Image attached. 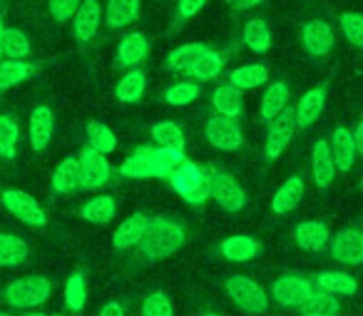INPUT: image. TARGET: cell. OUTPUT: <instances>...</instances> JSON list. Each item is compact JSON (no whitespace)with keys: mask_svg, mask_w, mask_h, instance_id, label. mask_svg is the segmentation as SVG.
<instances>
[{"mask_svg":"<svg viewBox=\"0 0 363 316\" xmlns=\"http://www.w3.org/2000/svg\"><path fill=\"white\" fill-rule=\"evenodd\" d=\"M85 301H87L85 274H82V271H75L65 284V304H67V309H72V311H82L85 309Z\"/></svg>","mask_w":363,"mask_h":316,"instance_id":"obj_43","label":"cell"},{"mask_svg":"<svg viewBox=\"0 0 363 316\" xmlns=\"http://www.w3.org/2000/svg\"><path fill=\"white\" fill-rule=\"evenodd\" d=\"M267 80H269L267 65H259V62L242 65L237 70H232V75H229V85H234L237 90H254V87L264 85Z\"/></svg>","mask_w":363,"mask_h":316,"instance_id":"obj_32","label":"cell"},{"mask_svg":"<svg viewBox=\"0 0 363 316\" xmlns=\"http://www.w3.org/2000/svg\"><path fill=\"white\" fill-rule=\"evenodd\" d=\"M87 147L102 152V155H110L117 150V135L105 125V122H87Z\"/></svg>","mask_w":363,"mask_h":316,"instance_id":"obj_36","label":"cell"},{"mask_svg":"<svg viewBox=\"0 0 363 316\" xmlns=\"http://www.w3.org/2000/svg\"><path fill=\"white\" fill-rule=\"evenodd\" d=\"M361 187H363V180H361Z\"/></svg>","mask_w":363,"mask_h":316,"instance_id":"obj_57","label":"cell"},{"mask_svg":"<svg viewBox=\"0 0 363 316\" xmlns=\"http://www.w3.org/2000/svg\"><path fill=\"white\" fill-rule=\"evenodd\" d=\"M242 36H244V45L252 53H257V55H262V53H267L269 48H272V31H269L264 18H252V21H247Z\"/></svg>","mask_w":363,"mask_h":316,"instance_id":"obj_29","label":"cell"},{"mask_svg":"<svg viewBox=\"0 0 363 316\" xmlns=\"http://www.w3.org/2000/svg\"><path fill=\"white\" fill-rule=\"evenodd\" d=\"M150 55V40L142 33H130L117 45V62L125 67H137Z\"/></svg>","mask_w":363,"mask_h":316,"instance_id":"obj_21","label":"cell"},{"mask_svg":"<svg viewBox=\"0 0 363 316\" xmlns=\"http://www.w3.org/2000/svg\"><path fill=\"white\" fill-rule=\"evenodd\" d=\"M199 97V85L192 80H182V82H174L172 87H167L164 92V102L167 105H189Z\"/></svg>","mask_w":363,"mask_h":316,"instance_id":"obj_44","label":"cell"},{"mask_svg":"<svg viewBox=\"0 0 363 316\" xmlns=\"http://www.w3.org/2000/svg\"><path fill=\"white\" fill-rule=\"evenodd\" d=\"M209 197L227 212H242L247 205V192L222 170H209Z\"/></svg>","mask_w":363,"mask_h":316,"instance_id":"obj_5","label":"cell"},{"mask_svg":"<svg viewBox=\"0 0 363 316\" xmlns=\"http://www.w3.org/2000/svg\"><path fill=\"white\" fill-rule=\"evenodd\" d=\"M26 316H45V314H40V311H30V314H26Z\"/></svg>","mask_w":363,"mask_h":316,"instance_id":"obj_53","label":"cell"},{"mask_svg":"<svg viewBox=\"0 0 363 316\" xmlns=\"http://www.w3.org/2000/svg\"><path fill=\"white\" fill-rule=\"evenodd\" d=\"M207 50V45L202 43H184V45L174 48V50L167 55V70L172 72H189V67L199 60V55Z\"/></svg>","mask_w":363,"mask_h":316,"instance_id":"obj_30","label":"cell"},{"mask_svg":"<svg viewBox=\"0 0 363 316\" xmlns=\"http://www.w3.org/2000/svg\"><path fill=\"white\" fill-rule=\"evenodd\" d=\"M152 140L157 142L160 147H169V150H184V132L179 130V125L174 122L164 120V122H157L152 127Z\"/></svg>","mask_w":363,"mask_h":316,"instance_id":"obj_40","label":"cell"},{"mask_svg":"<svg viewBox=\"0 0 363 316\" xmlns=\"http://www.w3.org/2000/svg\"><path fill=\"white\" fill-rule=\"evenodd\" d=\"M311 172H313V182L316 187L326 190L333 182V175H336V165H333L331 157V147H328L326 140H316L311 150Z\"/></svg>","mask_w":363,"mask_h":316,"instance_id":"obj_17","label":"cell"},{"mask_svg":"<svg viewBox=\"0 0 363 316\" xmlns=\"http://www.w3.org/2000/svg\"><path fill=\"white\" fill-rule=\"evenodd\" d=\"M326 85H318L306 90L298 97V105L294 107V115H296V127L298 130H308L313 122L321 117L323 107H326Z\"/></svg>","mask_w":363,"mask_h":316,"instance_id":"obj_13","label":"cell"},{"mask_svg":"<svg viewBox=\"0 0 363 316\" xmlns=\"http://www.w3.org/2000/svg\"><path fill=\"white\" fill-rule=\"evenodd\" d=\"M100 316H127L125 309H122V304H117V301H110V304L102 306Z\"/></svg>","mask_w":363,"mask_h":316,"instance_id":"obj_49","label":"cell"},{"mask_svg":"<svg viewBox=\"0 0 363 316\" xmlns=\"http://www.w3.org/2000/svg\"><path fill=\"white\" fill-rule=\"evenodd\" d=\"M18 140H21V127L13 117L0 115V157L13 160L18 150Z\"/></svg>","mask_w":363,"mask_h":316,"instance_id":"obj_42","label":"cell"},{"mask_svg":"<svg viewBox=\"0 0 363 316\" xmlns=\"http://www.w3.org/2000/svg\"><path fill=\"white\" fill-rule=\"evenodd\" d=\"M82 187V175H80V160L77 157H65L57 165V170L52 172V190L57 195H70V192Z\"/></svg>","mask_w":363,"mask_h":316,"instance_id":"obj_23","label":"cell"},{"mask_svg":"<svg viewBox=\"0 0 363 316\" xmlns=\"http://www.w3.org/2000/svg\"><path fill=\"white\" fill-rule=\"evenodd\" d=\"M212 102H214V110H217L219 115L232 117V120H237L244 110L242 90H237L234 85H219L217 90L212 92Z\"/></svg>","mask_w":363,"mask_h":316,"instance_id":"obj_25","label":"cell"},{"mask_svg":"<svg viewBox=\"0 0 363 316\" xmlns=\"http://www.w3.org/2000/svg\"><path fill=\"white\" fill-rule=\"evenodd\" d=\"M229 3H234V0H229Z\"/></svg>","mask_w":363,"mask_h":316,"instance_id":"obj_58","label":"cell"},{"mask_svg":"<svg viewBox=\"0 0 363 316\" xmlns=\"http://www.w3.org/2000/svg\"><path fill=\"white\" fill-rule=\"evenodd\" d=\"M222 254L227 256L229 261H252L254 256L262 251L259 241L254 236H247V234H234V236H227L222 241Z\"/></svg>","mask_w":363,"mask_h":316,"instance_id":"obj_24","label":"cell"},{"mask_svg":"<svg viewBox=\"0 0 363 316\" xmlns=\"http://www.w3.org/2000/svg\"><path fill=\"white\" fill-rule=\"evenodd\" d=\"M82 219H87L90 224H107L110 219H115L117 214V202L110 195H100L95 200L85 202L80 209Z\"/></svg>","mask_w":363,"mask_h":316,"instance_id":"obj_27","label":"cell"},{"mask_svg":"<svg viewBox=\"0 0 363 316\" xmlns=\"http://www.w3.org/2000/svg\"><path fill=\"white\" fill-rule=\"evenodd\" d=\"M301 311H303L306 316H311V314L338 316V311H341V304H338L336 296L328 294V291L313 289V291H311V296H308V299L301 304Z\"/></svg>","mask_w":363,"mask_h":316,"instance_id":"obj_39","label":"cell"},{"mask_svg":"<svg viewBox=\"0 0 363 316\" xmlns=\"http://www.w3.org/2000/svg\"><path fill=\"white\" fill-rule=\"evenodd\" d=\"M80 175H82V187L85 190H100L110 182L112 167L107 162V155L92 150V147H82L80 150Z\"/></svg>","mask_w":363,"mask_h":316,"instance_id":"obj_8","label":"cell"},{"mask_svg":"<svg viewBox=\"0 0 363 316\" xmlns=\"http://www.w3.org/2000/svg\"><path fill=\"white\" fill-rule=\"evenodd\" d=\"M298 40H301V48L306 55L321 58L333 50V45H336V33H333V28L328 26L326 21H308L306 26L301 28V38H298Z\"/></svg>","mask_w":363,"mask_h":316,"instance_id":"obj_11","label":"cell"},{"mask_svg":"<svg viewBox=\"0 0 363 316\" xmlns=\"http://www.w3.org/2000/svg\"><path fill=\"white\" fill-rule=\"evenodd\" d=\"M222 70H224V58H222V53H217V50H204L202 55H199V60L194 62L192 67H189V75H194L197 80H202V82H207V80H214L217 75H222Z\"/></svg>","mask_w":363,"mask_h":316,"instance_id":"obj_37","label":"cell"},{"mask_svg":"<svg viewBox=\"0 0 363 316\" xmlns=\"http://www.w3.org/2000/svg\"><path fill=\"white\" fill-rule=\"evenodd\" d=\"M52 127H55V120H52V110H50V107L40 105V107H35V110L30 112V127H28V132H30L33 150L43 152L48 145H50Z\"/></svg>","mask_w":363,"mask_h":316,"instance_id":"obj_18","label":"cell"},{"mask_svg":"<svg viewBox=\"0 0 363 316\" xmlns=\"http://www.w3.org/2000/svg\"><path fill=\"white\" fill-rule=\"evenodd\" d=\"M227 294H229V299L242 311H247V314H264V311L269 309L267 291H264L252 276H244V274L229 276Z\"/></svg>","mask_w":363,"mask_h":316,"instance_id":"obj_4","label":"cell"},{"mask_svg":"<svg viewBox=\"0 0 363 316\" xmlns=\"http://www.w3.org/2000/svg\"><path fill=\"white\" fill-rule=\"evenodd\" d=\"M30 40L23 31L18 28H6L3 33V55H8L11 60H23V58L30 55Z\"/></svg>","mask_w":363,"mask_h":316,"instance_id":"obj_41","label":"cell"},{"mask_svg":"<svg viewBox=\"0 0 363 316\" xmlns=\"http://www.w3.org/2000/svg\"><path fill=\"white\" fill-rule=\"evenodd\" d=\"M316 286L301 274H281L272 284V299H277L286 309H301L303 301L311 296Z\"/></svg>","mask_w":363,"mask_h":316,"instance_id":"obj_6","label":"cell"},{"mask_svg":"<svg viewBox=\"0 0 363 316\" xmlns=\"http://www.w3.org/2000/svg\"><path fill=\"white\" fill-rule=\"evenodd\" d=\"M28 259V244L16 234H0V266H18Z\"/></svg>","mask_w":363,"mask_h":316,"instance_id":"obj_38","label":"cell"},{"mask_svg":"<svg viewBox=\"0 0 363 316\" xmlns=\"http://www.w3.org/2000/svg\"><path fill=\"white\" fill-rule=\"evenodd\" d=\"M120 175L125 180H147L152 175V160H150V147H137L120 167Z\"/></svg>","mask_w":363,"mask_h":316,"instance_id":"obj_33","label":"cell"},{"mask_svg":"<svg viewBox=\"0 0 363 316\" xmlns=\"http://www.w3.org/2000/svg\"><path fill=\"white\" fill-rule=\"evenodd\" d=\"M140 13V0H107V26L112 31L130 26Z\"/></svg>","mask_w":363,"mask_h":316,"instance_id":"obj_31","label":"cell"},{"mask_svg":"<svg viewBox=\"0 0 363 316\" xmlns=\"http://www.w3.org/2000/svg\"><path fill=\"white\" fill-rule=\"evenodd\" d=\"M328 147H331V157H333V165H336V170H341V172L351 170L353 162H356V155H358L351 130H346V127H336V130L331 132Z\"/></svg>","mask_w":363,"mask_h":316,"instance_id":"obj_15","label":"cell"},{"mask_svg":"<svg viewBox=\"0 0 363 316\" xmlns=\"http://www.w3.org/2000/svg\"><path fill=\"white\" fill-rule=\"evenodd\" d=\"M80 3L82 0H48V11H50L55 23H67V21H72V16H75Z\"/></svg>","mask_w":363,"mask_h":316,"instance_id":"obj_47","label":"cell"},{"mask_svg":"<svg viewBox=\"0 0 363 316\" xmlns=\"http://www.w3.org/2000/svg\"><path fill=\"white\" fill-rule=\"evenodd\" d=\"M294 239L303 251H321L326 249V244L331 241V231L323 222L318 219H306L301 224H296L294 229Z\"/></svg>","mask_w":363,"mask_h":316,"instance_id":"obj_16","label":"cell"},{"mask_svg":"<svg viewBox=\"0 0 363 316\" xmlns=\"http://www.w3.org/2000/svg\"><path fill=\"white\" fill-rule=\"evenodd\" d=\"M150 160H152V175L169 177L187 157H184V150H169V147L157 145L150 147Z\"/></svg>","mask_w":363,"mask_h":316,"instance_id":"obj_26","label":"cell"},{"mask_svg":"<svg viewBox=\"0 0 363 316\" xmlns=\"http://www.w3.org/2000/svg\"><path fill=\"white\" fill-rule=\"evenodd\" d=\"M142 316H174L169 296L164 291H152L142 304Z\"/></svg>","mask_w":363,"mask_h":316,"instance_id":"obj_46","label":"cell"},{"mask_svg":"<svg viewBox=\"0 0 363 316\" xmlns=\"http://www.w3.org/2000/svg\"><path fill=\"white\" fill-rule=\"evenodd\" d=\"M289 105V85L286 82H272L262 95V117L272 122L284 107Z\"/></svg>","mask_w":363,"mask_h":316,"instance_id":"obj_34","label":"cell"},{"mask_svg":"<svg viewBox=\"0 0 363 316\" xmlns=\"http://www.w3.org/2000/svg\"><path fill=\"white\" fill-rule=\"evenodd\" d=\"M3 33H6V28H3V23H0V58H3Z\"/></svg>","mask_w":363,"mask_h":316,"instance_id":"obj_52","label":"cell"},{"mask_svg":"<svg viewBox=\"0 0 363 316\" xmlns=\"http://www.w3.org/2000/svg\"><path fill=\"white\" fill-rule=\"evenodd\" d=\"M204 316H222V314H214V311H209V314H204Z\"/></svg>","mask_w":363,"mask_h":316,"instance_id":"obj_54","label":"cell"},{"mask_svg":"<svg viewBox=\"0 0 363 316\" xmlns=\"http://www.w3.org/2000/svg\"><path fill=\"white\" fill-rule=\"evenodd\" d=\"M331 256L341 264L361 266L363 264V231L356 227H346L331 239Z\"/></svg>","mask_w":363,"mask_h":316,"instance_id":"obj_12","label":"cell"},{"mask_svg":"<svg viewBox=\"0 0 363 316\" xmlns=\"http://www.w3.org/2000/svg\"><path fill=\"white\" fill-rule=\"evenodd\" d=\"M145 90H147V75L142 70H130L117 82L115 95H117V100L125 102V105H135V102L142 100Z\"/></svg>","mask_w":363,"mask_h":316,"instance_id":"obj_28","label":"cell"},{"mask_svg":"<svg viewBox=\"0 0 363 316\" xmlns=\"http://www.w3.org/2000/svg\"><path fill=\"white\" fill-rule=\"evenodd\" d=\"M102 23V8L97 0H82L72 16V33L80 43H87L97 36Z\"/></svg>","mask_w":363,"mask_h":316,"instance_id":"obj_14","label":"cell"},{"mask_svg":"<svg viewBox=\"0 0 363 316\" xmlns=\"http://www.w3.org/2000/svg\"><path fill=\"white\" fill-rule=\"evenodd\" d=\"M184 227L174 219H167V217H155L147 224L145 236L140 239V256L147 261H160L172 256L174 251L182 249L184 244Z\"/></svg>","mask_w":363,"mask_h":316,"instance_id":"obj_1","label":"cell"},{"mask_svg":"<svg viewBox=\"0 0 363 316\" xmlns=\"http://www.w3.org/2000/svg\"><path fill=\"white\" fill-rule=\"evenodd\" d=\"M50 281L45 276H21L6 286V301L13 309H33L50 299Z\"/></svg>","mask_w":363,"mask_h":316,"instance_id":"obj_3","label":"cell"},{"mask_svg":"<svg viewBox=\"0 0 363 316\" xmlns=\"http://www.w3.org/2000/svg\"><path fill=\"white\" fill-rule=\"evenodd\" d=\"M204 6H207V0H179V3H177V18H179V21H187V18L197 16Z\"/></svg>","mask_w":363,"mask_h":316,"instance_id":"obj_48","label":"cell"},{"mask_svg":"<svg viewBox=\"0 0 363 316\" xmlns=\"http://www.w3.org/2000/svg\"><path fill=\"white\" fill-rule=\"evenodd\" d=\"M311 316H323V314H311Z\"/></svg>","mask_w":363,"mask_h":316,"instance_id":"obj_55","label":"cell"},{"mask_svg":"<svg viewBox=\"0 0 363 316\" xmlns=\"http://www.w3.org/2000/svg\"><path fill=\"white\" fill-rule=\"evenodd\" d=\"M296 130V115L294 107H284L272 122H269V135H267V160H277L284 150L289 147Z\"/></svg>","mask_w":363,"mask_h":316,"instance_id":"obj_10","label":"cell"},{"mask_svg":"<svg viewBox=\"0 0 363 316\" xmlns=\"http://www.w3.org/2000/svg\"><path fill=\"white\" fill-rule=\"evenodd\" d=\"M147 224H150V217H147L145 212H135V214L127 217V219L115 229L112 244H115L117 249H130V246H137L142 236H145Z\"/></svg>","mask_w":363,"mask_h":316,"instance_id":"obj_19","label":"cell"},{"mask_svg":"<svg viewBox=\"0 0 363 316\" xmlns=\"http://www.w3.org/2000/svg\"><path fill=\"white\" fill-rule=\"evenodd\" d=\"M0 316H11V314H0Z\"/></svg>","mask_w":363,"mask_h":316,"instance_id":"obj_56","label":"cell"},{"mask_svg":"<svg viewBox=\"0 0 363 316\" xmlns=\"http://www.w3.org/2000/svg\"><path fill=\"white\" fill-rule=\"evenodd\" d=\"M204 135H207L209 145L217 147L222 152H234L244 145V135H242V127L237 125V120L232 117H212L207 120V127H204Z\"/></svg>","mask_w":363,"mask_h":316,"instance_id":"obj_9","label":"cell"},{"mask_svg":"<svg viewBox=\"0 0 363 316\" xmlns=\"http://www.w3.org/2000/svg\"><path fill=\"white\" fill-rule=\"evenodd\" d=\"M259 3H264V0H234L232 6L237 8V11H247V8H254V6H259Z\"/></svg>","mask_w":363,"mask_h":316,"instance_id":"obj_51","label":"cell"},{"mask_svg":"<svg viewBox=\"0 0 363 316\" xmlns=\"http://www.w3.org/2000/svg\"><path fill=\"white\" fill-rule=\"evenodd\" d=\"M0 200H3V207H6L13 217H18L23 224H28V227H45L48 224V214L43 212V207L38 205L28 192L6 190Z\"/></svg>","mask_w":363,"mask_h":316,"instance_id":"obj_7","label":"cell"},{"mask_svg":"<svg viewBox=\"0 0 363 316\" xmlns=\"http://www.w3.org/2000/svg\"><path fill=\"white\" fill-rule=\"evenodd\" d=\"M338 23H341V33L346 36V40L353 48H363V13H343Z\"/></svg>","mask_w":363,"mask_h":316,"instance_id":"obj_45","label":"cell"},{"mask_svg":"<svg viewBox=\"0 0 363 316\" xmlns=\"http://www.w3.org/2000/svg\"><path fill=\"white\" fill-rule=\"evenodd\" d=\"M313 286L321 291H328V294H333V296H353L358 291L356 276L346 274V271H336V269L316 274Z\"/></svg>","mask_w":363,"mask_h":316,"instance_id":"obj_20","label":"cell"},{"mask_svg":"<svg viewBox=\"0 0 363 316\" xmlns=\"http://www.w3.org/2000/svg\"><path fill=\"white\" fill-rule=\"evenodd\" d=\"M353 135V142H356V150H358V155H363V120L356 125V130L351 132Z\"/></svg>","mask_w":363,"mask_h":316,"instance_id":"obj_50","label":"cell"},{"mask_svg":"<svg viewBox=\"0 0 363 316\" xmlns=\"http://www.w3.org/2000/svg\"><path fill=\"white\" fill-rule=\"evenodd\" d=\"M169 182L174 192L187 202V205H202L209 200V172H204L199 165L184 160L169 175Z\"/></svg>","mask_w":363,"mask_h":316,"instance_id":"obj_2","label":"cell"},{"mask_svg":"<svg viewBox=\"0 0 363 316\" xmlns=\"http://www.w3.org/2000/svg\"><path fill=\"white\" fill-rule=\"evenodd\" d=\"M301 200H303V180L298 175L289 177V180L279 187L277 195H274V200H272L274 214H289V212L296 209Z\"/></svg>","mask_w":363,"mask_h":316,"instance_id":"obj_22","label":"cell"},{"mask_svg":"<svg viewBox=\"0 0 363 316\" xmlns=\"http://www.w3.org/2000/svg\"><path fill=\"white\" fill-rule=\"evenodd\" d=\"M33 72H35V65L26 60H0V90L21 85Z\"/></svg>","mask_w":363,"mask_h":316,"instance_id":"obj_35","label":"cell"}]
</instances>
